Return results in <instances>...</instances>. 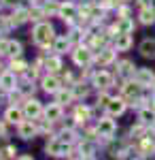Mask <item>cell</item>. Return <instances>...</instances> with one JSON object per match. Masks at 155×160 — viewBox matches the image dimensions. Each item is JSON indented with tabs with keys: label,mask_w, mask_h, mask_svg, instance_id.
<instances>
[{
	"label": "cell",
	"mask_w": 155,
	"mask_h": 160,
	"mask_svg": "<svg viewBox=\"0 0 155 160\" xmlns=\"http://www.w3.org/2000/svg\"><path fill=\"white\" fill-rule=\"evenodd\" d=\"M32 38H34L36 45H40V47H49L51 43H53V38H55V34H53V26L51 24H36L34 30H32Z\"/></svg>",
	"instance_id": "6da1fadb"
},
{
	"label": "cell",
	"mask_w": 155,
	"mask_h": 160,
	"mask_svg": "<svg viewBox=\"0 0 155 160\" xmlns=\"http://www.w3.org/2000/svg\"><path fill=\"white\" fill-rule=\"evenodd\" d=\"M45 152H47L49 156L62 158V156H68V154H70V143H66V141H62V139H53V141L47 143Z\"/></svg>",
	"instance_id": "7a4b0ae2"
},
{
	"label": "cell",
	"mask_w": 155,
	"mask_h": 160,
	"mask_svg": "<svg viewBox=\"0 0 155 160\" xmlns=\"http://www.w3.org/2000/svg\"><path fill=\"white\" fill-rule=\"evenodd\" d=\"M40 113H43V107H40L38 100H34V98L26 100V105H24V115H26V118L34 120V118H38Z\"/></svg>",
	"instance_id": "3957f363"
},
{
	"label": "cell",
	"mask_w": 155,
	"mask_h": 160,
	"mask_svg": "<svg viewBox=\"0 0 155 160\" xmlns=\"http://www.w3.org/2000/svg\"><path fill=\"white\" fill-rule=\"evenodd\" d=\"M115 130H117V126H115V122L110 120V118H102L100 122H98V132H100V137H113L115 135Z\"/></svg>",
	"instance_id": "277c9868"
},
{
	"label": "cell",
	"mask_w": 155,
	"mask_h": 160,
	"mask_svg": "<svg viewBox=\"0 0 155 160\" xmlns=\"http://www.w3.org/2000/svg\"><path fill=\"white\" fill-rule=\"evenodd\" d=\"M72 58H74V64H79V66H87V64L92 62V51L85 49V47H79V49L72 53Z\"/></svg>",
	"instance_id": "5b68a950"
},
{
	"label": "cell",
	"mask_w": 155,
	"mask_h": 160,
	"mask_svg": "<svg viewBox=\"0 0 155 160\" xmlns=\"http://www.w3.org/2000/svg\"><path fill=\"white\" fill-rule=\"evenodd\" d=\"M106 111H108V115H121L125 111V100L123 98H110L108 105H106Z\"/></svg>",
	"instance_id": "8992f818"
},
{
	"label": "cell",
	"mask_w": 155,
	"mask_h": 160,
	"mask_svg": "<svg viewBox=\"0 0 155 160\" xmlns=\"http://www.w3.org/2000/svg\"><path fill=\"white\" fill-rule=\"evenodd\" d=\"M140 90H143V86H140L138 81H136V83L128 81V83L123 86V94H125V98L136 100V98H140Z\"/></svg>",
	"instance_id": "52a82bcc"
},
{
	"label": "cell",
	"mask_w": 155,
	"mask_h": 160,
	"mask_svg": "<svg viewBox=\"0 0 155 160\" xmlns=\"http://www.w3.org/2000/svg\"><path fill=\"white\" fill-rule=\"evenodd\" d=\"M60 79L58 77H53V75H49V77H45L43 79V90L45 92H49V94H58L60 92Z\"/></svg>",
	"instance_id": "ba28073f"
},
{
	"label": "cell",
	"mask_w": 155,
	"mask_h": 160,
	"mask_svg": "<svg viewBox=\"0 0 155 160\" xmlns=\"http://www.w3.org/2000/svg\"><path fill=\"white\" fill-rule=\"evenodd\" d=\"M94 86H98V88H110V86H113V75L106 73V71L96 73L94 75Z\"/></svg>",
	"instance_id": "9c48e42d"
},
{
	"label": "cell",
	"mask_w": 155,
	"mask_h": 160,
	"mask_svg": "<svg viewBox=\"0 0 155 160\" xmlns=\"http://www.w3.org/2000/svg\"><path fill=\"white\" fill-rule=\"evenodd\" d=\"M0 49H2V53H9V56H19L21 53V43L4 41V43H0Z\"/></svg>",
	"instance_id": "30bf717a"
},
{
	"label": "cell",
	"mask_w": 155,
	"mask_h": 160,
	"mask_svg": "<svg viewBox=\"0 0 155 160\" xmlns=\"http://www.w3.org/2000/svg\"><path fill=\"white\" fill-rule=\"evenodd\" d=\"M138 51L144 58H155V38H144L140 43V47H138Z\"/></svg>",
	"instance_id": "8fae6325"
},
{
	"label": "cell",
	"mask_w": 155,
	"mask_h": 160,
	"mask_svg": "<svg viewBox=\"0 0 155 160\" xmlns=\"http://www.w3.org/2000/svg\"><path fill=\"white\" fill-rule=\"evenodd\" d=\"M45 118H47L49 122H58V120L62 118V105H60V102L49 105L47 109H45Z\"/></svg>",
	"instance_id": "7c38bea8"
},
{
	"label": "cell",
	"mask_w": 155,
	"mask_h": 160,
	"mask_svg": "<svg viewBox=\"0 0 155 160\" xmlns=\"http://www.w3.org/2000/svg\"><path fill=\"white\" fill-rule=\"evenodd\" d=\"M153 73L151 71H147V68H138V73H136V81L140 83V86H153Z\"/></svg>",
	"instance_id": "4fadbf2b"
},
{
	"label": "cell",
	"mask_w": 155,
	"mask_h": 160,
	"mask_svg": "<svg viewBox=\"0 0 155 160\" xmlns=\"http://www.w3.org/2000/svg\"><path fill=\"white\" fill-rule=\"evenodd\" d=\"M58 13H60V17H62V19H68V22L77 17V9H74V4H70V2L62 4V7H60V11H58Z\"/></svg>",
	"instance_id": "5bb4252c"
},
{
	"label": "cell",
	"mask_w": 155,
	"mask_h": 160,
	"mask_svg": "<svg viewBox=\"0 0 155 160\" xmlns=\"http://www.w3.org/2000/svg\"><path fill=\"white\" fill-rule=\"evenodd\" d=\"M134 68H136V66H134L130 60H123V62H119V71H117V73H119V77H123V79H130L132 75H134Z\"/></svg>",
	"instance_id": "9a60e30c"
},
{
	"label": "cell",
	"mask_w": 155,
	"mask_h": 160,
	"mask_svg": "<svg viewBox=\"0 0 155 160\" xmlns=\"http://www.w3.org/2000/svg\"><path fill=\"white\" fill-rule=\"evenodd\" d=\"M36 135V126L32 122H21L19 124V137H24V139H32Z\"/></svg>",
	"instance_id": "2e32d148"
},
{
	"label": "cell",
	"mask_w": 155,
	"mask_h": 160,
	"mask_svg": "<svg viewBox=\"0 0 155 160\" xmlns=\"http://www.w3.org/2000/svg\"><path fill=\"white\" fill-rule=\"evenodd\" d=\"M0 88L2 90H13L15 88V73H2L0 75Z\"/></svg>",
	"instance_id": "e0dca14e"
},
{
	"label": "cell",
	"mask_w": 155,
	"mask_h": 160,
	"mask_svg": "<svg viewBox=\"0 0 155 160\" xmlns=\"http://www.w3.org/2000/svg\"><path fill=\"white\" fill-rule=\"evenodd\" d=\"M130 45H132V37H130V34H117V41H115V47H117L119 51L130 49Z\"/></svg>",
	"instance_id": "ac0fdd59"
},
{
	"label": "cell",
	"mask_w": 155,
	"mask_h": 160,
	"mask_svg": "<svg viewBox=\"0 0 155 160\" xmlns=\"http://www.w3.org/2000/svg\"><path fill=\"white\" fill-rule=\"evenodd\" d=\"M21 120H24V111L15 109V107H11V109L7 111V122H11V124H21Z\"/></svg>",
	"instance_id": "d6986e66"
},
{
	"label": "cell",
	"mask_w": 155,
	"mask_h": 160,
	"mask_svg": "<svg viewBox=\"0 0 155 160\" xmlns=\"http://www.w3.org/2000/svg\"><path fill=\"white\" fill-rule=\"evenodd\" d=\"M132 30H134V22H132L130 17H123L119 24H117V32L119 34H130Z\"/></svg>",
	"instance_id": "ffe728a7"
},
{
	"label": "cell",
	"mask_w": 155,
	"mask_h": 160,
	"mask_svg": "<svg viewBox=\"0 0 155 160\" xmlns=\"http://www.w3.org/2000/svg\"><path fill=\"white\" fill-rule=\"evenodd\" d=\"M140 22L143 24H155V9H151V7H144L143 11H140Z\"/></svg>",
	"instance_id": "44dd1931"
},
{
	"label": "cell",
	"mask_w": 155,
	"mask_h": 160,
	"mask_svg": "<svg viewBox=\"0 0 155 160\" xmlns=\"http://www.w3.org/2000/svg\"><path fill=\"white\" fill-rule=\"evenodd\" d=\"M113 60H115V51L113 49H102L100 56H98V62L100 64H110Z\"/></svg>",
	"instance_id": "7402d4cb"
},
{
	"label": "cell",
	"mask_w": 155,
	"mask_h": 160,
	"mask_svg": "<svg viewBox=\"0 0 155 160\" xmlns=\"http://www.w3.org/2000/svg\"><path fill=\"white\" fill-rule=\"evenodd\" d=\"M60 68H62V60L58 58V56H53V58H49V60H47V71L55 73V71H60Z\"/></svg>",
	"instance_id": "603a6c76"
},
{
	"label": "cell",
	"mask_w": 155,
	"mask_h": 160,
	"mask_svg": "<svg viewBox=\"0 0 155 160\" xmlns=\"http://www.w3.org/2000/svg\"><path fill=\"white\" fill-rule=\"evenodd\" d=\"M74 118H77V122H85V120L89 118V109H87V107H77Z\"/></svg>",
	"instance_id": "cb8c5ba5"
},
{
	"label": "cell",
	"mask_w": 155,
	"mask_h": 160,
	"mask_svg": "<svg viewBox=\"0 0 155 160\" xmlns=\"http://www.w3.org/2000/svg\"><path fill=\"white\" fill-rule=\"evenodd\" d=\"M68 45H70V43H68V38L60 37L58 41H55V51H58V53H64V51L68 49Z\"/></svg>",
	"instance_id": "d4e9b609"
},
{
	"label": "cell",
	"mask_w": 155,
	"mask_h": 160,
	"mask_svg": "<svg viewBox=\"0 0 155 160\" xmlns=\"http://www.w3.org/2000/svg\"><path fill=\"white\" fill-rule=\"evenodd\" d=\"M138 118H140L143 122H153V120H155V113L151 109H143L140 113H138Z\"/></svg>",
	"instance_id": "484cf974"
},
{
	"label": "cell",
	"mask_w": 155,
	"mask_h": 160,
	"mask_svg": "<svg viewBox=\"0 0 155 160\" xmlns=\"http://www.w3.org/2000/svg\"><path fill=\"white\" fill-rule=\"evenodd\" d=\"M140 152H143V156H153V143H151L149 139H144V141H143V148H140Z\"/></svg>",
	"instance_id": "4316f807"
},
{
	"label": "cell",
	"mask_w": 155,
	"mask_h": 160,
	"mask_svg": "<svg viewBox=\"0 0 155 160\" xmlns=\"http://www.w3.org/2000/svg\"><path fill=\"white\" fill-rule=\"evenodd\" d=\"M60 139H62V141H66V143H72V141H74V132L64 128V130L60 132Z\"/></svg>",
	"instance_id": "83f0119b"
},
{
	"label": "cell",
	"mask_w": 155,
	"mask_h": 160,
	"mask_svg": "<svg viewBox=\"0 0 155 160\" xmlns=\"http://www.w3.org/2000/svg\"><path fill=\"white\" fill-rule=\"evenodd\" d=\"M68 100H72V92L60 90V92H58V102H68Z\"/></svg>",
	"instance_id": "f1b7e54d"
},
{
	"label": "cell",
	"mask_w": 155,
	"mask_h": 160,
	"mask_svg": "<svg viewBox=\"0 0 155 160\" xmlns=\"http://www.w3.org/2000/svg\"><path fill=\"white\" fill-rule=\"evenodd\" d=\"M28 19V13L26 11H19L17 15H13V24H21V22H26Z\"/></svg>",
	"instance_id": "f546056e"
},
{
	"label": "cell",
	"mask_w": 155,
	"mask_h": 160,
	"mask_svg": "<svg viewBox=\"0 0 155 160\" xmlns=\"http://www.w3.org/2000/svg\"><path fill=\"white\" fill-rule=\"evenodd\" d=\"M11 68H13V73H21V71H26V62H15L13 60Z\"/></svg>",
	"instance_id": "4dcf8cb0"
},
{
	"label": "cell",
	"mask_w": 155,
	"mask_h": 160,
	"mask_svg": "<svg viewBox=\"0 0 155 160\" xmlns=\"http://www.w3.org/2000/svg\"><path fill=\"white\" fill-rule=\"evenodd\" d=\"M19 160H34V158H32V156H21Z\"/></svg>",
	"instance_id": "1f68e13d"
},
{
	"label": "cell",
	"mask_w": 155,
	"mask_h": 160,
	"mask_svg": "<svg viewBox=\"0 0 155 160\" xmlns=\"http://www.w3.org/2000/svg\"><path fill=\"white\" fill-rule=\"evenodd\" d=\"M7 4H17V0H4Z\"/></svg>",
	"instance_id": "d6a6232c"
}]
</instances>
